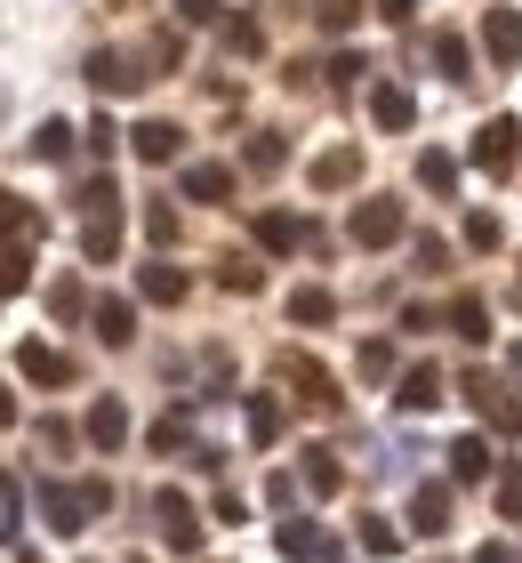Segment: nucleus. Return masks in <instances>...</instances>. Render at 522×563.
Instances as JSON below:
<instances>
[{"label":"nucleus","mask_w":522,"mask_h":563,"mask_svg":"<svg viewBox=\"0 0 522 563\" xmlns=\"http://www.w3.org/2000/svg\"><path fill=\"white\" fill-rule=\"evenodd\" d=\"M281 162H290V145H281V137H249V169H281Z\"/></svg>","instance_id":"ea45409f"},{"label":"nucleus","mask_w":522,"mask_h":563,"mask_svg":"<svg viewBox=\"0 0 522 563\" xmlns=\"http://www.w3.org/2000/svg\"><path fill=\"white\" fill-rule=\"evenodd\" d=\"M274 548H281V555H290V563H313V555H322L330 540H322V531H313L306 516H290V523H281V531H274Z\"/></svg>","instance_id":"aec40b11"},{"label":"nucleus","mask_w":522,"mask_h":563,"mask_svg":"<svg viewBox=\"0 0 522 563\" xmlns=\"http://www.w3.org/2000/svg\"><path fill=\"white\" fill-rule=\"evenodd\" d=\"M337 314V298L330 290H313V282H306V290H290V322H306V330H322Z\"/></svg>","instance_id":"393cba45"},{"label":"nucleus","mask_w":522,"mask_h":563,"mask_svg":"<svg viewBox=\"0 0 522 563\" xmlns=\"http://www.w3.org/2000/svg\"><path fill=\"white\" fill-rule=\"evenodd\" d=\"M193 443V411H162L153 419V451H186Z\"/></svg>","instance_id":"cd10ccee"},{"label":"nucleus","mask_w":522,"mask_h":563,"mask_svg":"<svg viewBox=\"0 0 522 563\" xmlns=\"http://www.w3.org/2000/svg\"><path fill=\"white\" fill-rule=\"evenodd\" d=\"M242 419H249V443H257V451H274V443H281V402H274V395H249V402H242Z\"/></svg>","instance_id":"6ab92c4d"},{"label":"nucleus","mask_w":522,"mask_h":563,"mask_svg":"<svg viewBox=\"0 0 522 563\" xmlns=\"http://www.w3.org/2000/svg\"><path fill=\"white\" fill-rule=\"evenodd\" d=\"M249 234H257V250H266V258H298V250L313 242V225H306L298 210H257Z\"/></svg>","instance_id":"39448f33"},{"label":"nucleus","mask_w":522,"mask_h":563,"mask_svg":"<svg viewBox=\"0 0 522 563\" xmlns=\"http://www.w3.org/2000/svg\"><path fill=\"white\" fill-rule=\"evenodd\" d=\"M362 73H370V65H362V57H354V48H337V57H330V89H354V81H362Z\"/></svg>","instance_id":"4c0bfd02"},{"label":"nucleus","mask_w":522,"mask_h":563,"mask_svg":"<svg viewBox=\"0 0 522 563\" xmlns=\"http://www.w3.org/2000/svg\"><path fill=\"white\" fill-rule=\"evenodd\" d=\"M81 434H89L97 451H113V443H129V411H121L113 395H104V402H89V419H81Z\"/></svg>","instance_id":"dca6fc26"},{"label":"nucleus","mask_w":522,"mask_h":563,"mask_svg":"<svg viewBox=\"0 0 522 563\" xmlns=\"http://www.w3.org/2000/svg\"><path fill=\"white\" fill-rule=\"evenodd\" d=\"M233 194V169L225 162H193L186 169V201H225Z\"/></svg>","instance_id":"4be33fe9"},{"label":"nucleus","mask_w":522,"mask_h":563,"mask_svg":"<svg viewBox=\"0 0 522 563\" xmlns=\"http://www.w3.org/2000/svg\"><path fill=\"white\" fill-rule=\"evenodd\" d=\"M514 153H522V121H482V130H475V145H466V162H475L482 177H507L514 169Z\"/></svg>","instance_id":"7ed1b4c3"},{"label":"nucleus","mask_w":522,"mask_h":563,"mask_svg":"<svg viewBox=\"0 0 522 563\" xmlns=\"http://www.w3.org/2000/svg\"><path fill=\"white\" fill-rule=\"evenodd\" d=\"M451 475L458 483H482L490 475V443H482V434H458V443H451Z\"/></svg>","instance_id":"5701e85b"},{"label":"nucleus","mask_w":522,"mask_h":563,"mask_svg":"<svg viewBox=\"0 0 522 563\" xmlns=\"http://www.w3.org/2000/svg\"><path fill=\"white\" fill-rule=\"evenodd\" d=\"M395 387H402V395H395L402 411H434V402H442V371H434V363H410Z\"/></svg>","instance_id":"2eb2a0df"},{"label":"nucleus","mask_w":522,"mask_h":563,"mask_svg":"<svg viewBox=\"0 0 522 563\" xmlns=\"http://www.w3.org/2000/svg\"><path fill=\"white\" fill-rule=\"evenodd\" d=\"M482 48H490L499 65H514V57H522V9H490V16H482Z\"/></svg>","instance_id":"ddd939ff"},{"label":"nucleus","mask_w":522,"mask_h":563,"mask_svg":"<svg viewBox=\"0 0 522 563\" xmlns=\"http://www.w3.org/2000/svg\"><path fill=\"white\" fill-rule=\"evenodd\" d=\"M354 540H362V555H395V548H402V531L386 523V516H362V531H354Z\"/></svg>","instance_id":"c756f323"},{"label":"nucleus","mask_w":522,"mask_h":563,"mask_svg":"<svg viewBox=\"0 0 522 563\" xmlns=\"http://www.w3.org/2000/svg\"><path fill=\"white\" fill-rule=\"evenodd\" d=\"M145 234L162 242V250L177 242V210H169V201H145Z\"/></svg>","instance_id":"c9c22d12"},{"label":"nucleus","mask_w":522,"mask_h":563,"mask_svg":"<svg viewBox=\"0 0 522 563\" xmlns=\"http://www.w3.org/2000/svg\"><path fill=\"white\" fill-rule=\"evenodd\" d=\"M48 314H57V322L81 314V282H57V290H48Z\"/></svg>","instance_id":"a19ab883"},{"label":"nucleus","mask_w":522,"mask_h":563,"mask_svg":"<svg viewBox=\"0 0 522 563\" xmlns=\"http://www.w3.org/2000/svg\"><path fill=\"white\" fill-rule=\"evenodd\" d=\"M153 523H162V548H169V555H201V516H193V499L162 492V499H153Z\"/></svg>","instance_id":"423d86ee"},{"label":"nucleus","mask_w":522,"mask_h":563,"mask_svg":"<svg viewBox=\"0 0 522 563\" xmlns=\"http://www.w3.org/2000/svg\"><path fill=\"white\" fill-rule=\"evenodd\" d=\"M0 427H16V395L9 387H0Z\"/></svg>","instance_id":"c03bdc74"},{"label":"nucleus","mask_w":522,"mask_h":563,"mask_svg":"<svg viewBox=\"0 0 522 563\" xmlns=\"http://www.w3.org/2000/svg\"><path fill=\"white\" fill-rule=\"evenodd\" d=\"M89 81H97V97H137L145 73L129 65V57H113V48H97V57H89Z\"/></svg>","instance_id":"9b49d317"},{"label":"nucleus","mask_w":522,"mask_h":563,"mask_svg":"<svg viewBox=\"0 0 522 563\" xmlns=\"http://www.w3.org/2000/svg\"><path fill=\"white\" fill-rule=\"evenodd\" d=\"M490 499H499L507 523H522V467H499V492H490Z\"/></svg>","instance_id":"72a5a7b5"},{"label":"nucleus","mask_w":522,"mask_h":563,"mask_svg":"<svg viewBox=\"0 0 522 563\" xmlns=\"http://www.w3.org/2000/svg\"><path fill=\"white\" fill-rule=\"evenodd\" d=\"M169 9L186 16V24H209V16H218V0H169Z\"/></svg>","instance_id":"79ce46f5"},{"label":"nucleus","mask_w":522,"mask_h":563,"mask_svg":"<svg viewBox=\"0 0 522 563\" xmlns=\"http://www.w3.org/2000/svg\"><path fill=\"white\" fill-rule=\"evenodd\" d=\"M370 121H378V130H410V121H418L410 89H402V81H378V89H370Z\"/></svg>","instance_id":"f3484780"},{"label":"nucleus","mask_w":522,"mask_h":563,"mask_svg":"<svg viewBox=\"0 0 522 563\" xmlns=\"http://www.w3.org/2000/svg\"><path fill=\"white\" fill-rule=\"evenodd\" d=\"M313 563H346V555H337V548H322V555H313Z\"/></svg>","instance_id":"49530a36"},{"label":"nucleus","mask_w":522,"mask_h":563,"mask_svg":"<svg viewBox=\"0 0 522 563\" xmlns=\"http://www.w3.org/2000/svg\"><path fill=\"white\" fill-rule=\"evenodd\" d=\"M225 48H242V57H257V48H266V24H257V16H233V24H225Z\"/></svg>","instance_id":"473e14b6"},{"label":"nucleus","mask_w":522,"mask_h":563,"mask_svg":"<svg viewBox=\"0 0 522 563\" xmlns=\"http://www.w3.org/2000/svg\"><path fill=\"white\" fill-rule=\"evenodd\" d=\"M81 250L97 266H113V250H121V201H104V210H89V225H81Z\"/></svg>","instance_id":"f8f14e48"},{"label":"nucleus","mask_w":522,"mask_h":563,"mask_svg":"<svg viewBox=\"0 0 522 563\" xmlns=\"http://www.w3.org/2000/svg\"><path fill=\"white\" fill-rule=\"evenodd\" d=\"M113 145H121V130H113V113H97V121H89V153H97V162H113Z\"/></svg>","instance_id":"58836bf2"},{"label":"nucleus","mask_w":522,"mask_h":563,"mask_svg":"<svg viewBox=\"0 0 522 563\" xmlns=\"http://www.w3.org/2000/svg\"><path fill=\"white\" fill-rule=\"evenodd\" d=\"M89 322H97V339H104V346H129V339H137V314H129V298H97V314H89Z\"/></svg>","instance_id":"a211bd4d"},{"label":"nucleus","mask_w":522,"mask_h":563,"mask_svg":"<svg viewBox=\"0 0 522 563\" xmlns=\"http://www.w3.org/2000/svg\"><path fill=\"white\" fill-rule=\"evenodd\" d=\"M346 234H354L362 250H386V242H402V234H410V210H402V201H386V194H370V201H362V210L346 218Z\"/></svg>","instance_id":"f03ea898"},{"label":"nucleus","mask_w":522,"mask_h":563,"mask_svg":"<svg viewBox=\"0 0 522 563\" xmlns=\"http://www.w3.org/2000/svg\"><path fill=\"white\" fill-rule=\"evenodd\" d=\"M354 177H362V153H354V145H337V153H322V162H313V186H322V194L354 186Z\"/></svg>","instance_id":"412c9836"},{"label":"nucleus","mask_w":522,"mask_h":563,"mask_svg":"<svg viewBox=\"0 0 522 563\" xmlns=\"http://www.w3.org/2000/svg\"><path fill=\"white\" fill-rule=\"evenodd\" d=\"M274 378H281V387H298V402H313V411H337V378L322 371V363H313V354H281V363H274Z\"/></svg>","instance_id":"20e7f679"},{"label":"nucleus","mask_w":522,"mask_h":563,"mask_svg":"<svg viewBox=\"0 0 522 563\" xmlns=\"http://www.w3.org/2000/svg\"><path fill=\"white\" fill-rule=\"evenodd\" d=\"M475 563H507V548H482V555H475Z\"/></svg>","instance_id":"a18cd8bd"},{"label":"nucleus","mask_w":522,"mask_h":563,"mask_svg":"<svg viewBox=\"0 0 522 563\" xmlns=\"http://www.w3.org/2000/svg\"><path fill=\"white\" fill-rule=\"evenodd\" d=\"M16 371L33 378V387H73V378H81V371H73V354L41 346V339H24V346H16Z\"/></svg>","instance_id":"6e6552de"},{"label":"nucleus","mask_w":522,"mask_h":563,"mask_svg":"<svg viewBox=\"0 0 522 563\" xmlns=\"http://www.w3.org/2000/svg\"><path fill=\"white\" fill-rule=\"evenodd\" d=\"M466 402H475V411H482L490 427H499V434H514V427H522V402H514L490 371H466Z\"/></svg>","instance_id":"0eeeda50"},{"label":"nucleus","mask_w":522,"mask_h":563,"mask_svg":"<svg viewBox=\"0 0 522 563\" xmlns=\"http://www.w3.org/2000/svg\"><path fill=\"white\" fill-rule=\"evenodd\" d=\"M33 153H41V162H73V121H41Z\"/></svg>","instance_id":"2f4dec72"},{"label":"nucleus","mask_w":522,"mask_h":563,"mask_svg":"<svg viewBox=\"0 0 522 563\" xmlns=\"http://www.w3.org/2000/svg\"><path fill=\"white\" fill-rule=\"evenodd\" d=\"M362 378H395V346L386 339H362V363H354Z\"/></svg>","instance_id":"f704fd0d"},{"label":"nucleus","mask_w":522,"mask_h":563,"mask_svg":"<svg viewBox=\"0 0 522 563\" xmlns=\"http://www.w3.org/2000/svg\"><path fill=\"white\" fill-rule=\"evenodd\" d=\"M451 330H458L466 346H482V339H490V298H482V290H458V298H451Z\"/></svg>","instance_id":"4468645a"},{"label":"nucleus","mask_w":522,"mask_h":563,"mask_svg":"<svg viewBox=\"0 0 522 563\" xmlns=\"http://www.w3.org/2000/svg\"><path fill=\"white\" fill-rule=\"evenodd\" d=\"M298 459H306V483H313V492H337V483H346L337 451H322V443H313V451H298Z\"/></svg>","instance_id":"bb28decb"},{"label":"nucleus","mask_w":522,"mask_h":563,"mask_svg":"<svg viewBox=\"0 0 522 563\" xmlns=\"http://www.w3.org/2000/svg\"><path fill=\"white\" fill-rule=\"evenodd\" d=\"M137 290H145L153 306H177V298H186V274L162 258V266H145V274H137Z\"/></svg>","instance_id":"b1692460"},{"label":"nucleus","mask_w":522,"mask_h":563,"mask_svg":"<svg viewBox=\"0 0 522 563\" xmlns=\"http://www.w3.org/2000/svg\"><path fill=\"white\" fill-rule=\"evenodd\" d=\"M129 153L153 162V169H169L177 153H186V130H177V121H137V130H129Z\"/></svg>","instance_id":"1a4fd4ad"},{"label":"nucleus","mask_w":522,"mask_h":563,"mask_svg":"<svg viewBox=\"0 0 522 563\" xmlns=\"http://www.w3.org/2000/svg\"><path fill=\"white\" fill-rule=\"evenodd\" d=\"M434 65L451 73V81H466V65H475V48H466L458 33H434Z\"/></svg>","instance_id":"7c9ffc66"},{"label":"nucleus","mask_w":522,"mask_h":563,"mask_svg":"<svg viewBox=\"0 0 522 563\" xmlns=\"http://www.w3.org/2000/svg\"><path fill=\"white\" fill-rule=\"evenodd\" d=\"M41 234H48L41 210L0 186V298H16L24 282H33V250H41Z\"/></svg>","instance_id":"f257e3e1"},{"label":"nucleus","mask_w":522,"mask_h":563,"mask_svg":"<svg viewBox=\"0 0 522 563\" xmlns=\"http://www.w3.org/2000/svg\"><path fill=\"white\" fill-rule=\"evenodd\" d=\"M466 242H475V250H499V242H507V225L490 218V210H475V218H466Z\"/></svg>","instance_id":"e433bc0d"},{"label":"nucleus","mask_w":522,"mask_h":563,"mask_svg":"<svg viewBox=\"0 0 522 563\" xmlns=\"http://www.w3.org/2000/svg\"><path fill=\"white\" fill-rule=\"evenodd\" d=\"M410 523H418V540H442V531H451V483H418Z\"/></svg>","instance_id":"9d476101"},{"label":"nucleus","mask_w":522,"mask_h":563,"mask_svg":"<svg viewBox=\"0 0 522 563\" xmlns=\"http://www.w3.org/2000/svg\"><path fill=\"white\" fill-rule=\"evenodd\" d=\"M378 16H395V24H402V16H418V0H378Z\"/></svg>","instance_id":"37998d69"},{"label":"nucleus","mask_w":522,"mask_h":563,"mask_svg":"<svg viewBox=\"0 0 522 563\" xmlns=\"http://www.w3.org/2000/svg\"><path fill=\"white\" fill-rule=\"evenodd\" d=\"M418 186H426V194H451V186H458V162L426 145V153H418Z\"/></svg>","instance_id":"a878e982"},{"label":"nucleus","mask_w":522,"mask_h":563,"mask_svg":"<svg viewBox=\"0 0 522 563\" xmlns=\"http://www.w3.org/2000/svg\"><path fill=\"white\" fill-rule=\"evenodd\" d=\"M218 290H233V298H257V290H266V274H257L249 258H225V266H218Z\"/></svg>","instance_id":"c85d7f7f"}]
</instances>
